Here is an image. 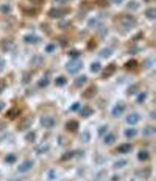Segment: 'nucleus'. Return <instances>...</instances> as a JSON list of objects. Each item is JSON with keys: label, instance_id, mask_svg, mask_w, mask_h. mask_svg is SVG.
Returning <instances> with one entry per match:
<instances>
[{"label": "nucleus", "instance_id": "1", "mask_svg": "<svg viewBox=\"0 0 156 181\" xmlns=\"http://www.w3.org/2000/svg\"><path fill=\"white\" fill-rule=\"evenodd\" d=\"M116 22L117 24H120L123 28H133V27L136 25V17H133V16H128V14H122L120 17H117L116 19Z\"/></svg>", "mask_w": 156, "mask_h": 181}, {"label": "nucleus", "instance_id": "2", "mask_svg": "<svg viewBox=\"0 0 156 181\" xmlns=\"http://www.w3.org/2000/svg\"><path fill=\"white\" fill-rule=\"evenodd\" d=\"M81 67H83V61L80 59V58L70 59L69 63H67V66H66V69H67V72H69V74H77V72H78Z\"/></svg>", "mask_w": 156, "mask_h": 181}, {"label": "nucleus", "instance_id": "3", "mask_svg": "<svg viewBox=\"0 0 156 181\" xmlns=\"http://www.w3.org/2000/svg\"><path fill=\"white\" fill-rule=\"evenodd\" d=\"M33 125V117H22L17 124V130L19 131H27L28 128H31Z\"/></svg>", "mask_w": 156, "mask_h": 181}, {"label": "nucleus", "instance_id": "4", "mask_svg": "<svg viewBox=\"0 0 156 181\" xmlns=\"http://www.w3.org/2000/svg\"><path fill=\"white\" fill-rule=\"evenodd\" d=\"M41 125L47 130H52V128H55V125H56V119L53 117V115H44V117L41 119Z\"/></svg>", "mask_w": 156, "mask_h": 181}, {"label": "nucleus", "instance_id": "5", "mask_svg": "<svg viewBox=\"0 0 156 181\" xmlns=\"http://www.w3.org/2000/svg\"><path fill=\"white\" fill-rule=\"evenodd\" d=\"M69 13V10L67 8H53L48 11V17L52 19H61L63 16H66V14Z\"/></svg>", "mask_w": 156, "mask_h": 181}, {"label": "nucleus", "instance_id": "6", "mask_svg": "<svg viewBox=\"0 0 156 181\" xmlns=\"http://www.w3.org/2000/svg\"><path fill=\"white\" fill-rule=\"evenodd\" d=\"M33 165H35V163H33L31 159H25L22 164L17 165V172L19 173H27V172H30L33 169Z\"/></svg>", "mask_w": 156, "mask_h": 181}, {"label": "nucleus", "instance_id": "7", "mask_svg": "<svg viewBox=\"0 0 156 181\" xmlns=\"http://www.w3.org/2000/svg\"><path fill=\"white\" fill-rule=\"evenodd\" d=\"M125 109H127V106H125V103L123 102H119L116 106L112 108V111H111V114H112V117H119V115H122L125 113Z\"/></svg>", "mask_w": 156, "mask_h": 181}, {"label": "nucleus", "instance_id": "8", "mask_svg": "<svg viewBox=\"0 0 156 181\" xmlns=\"http://www.w3.org/2000/svg\"><path fill=\"white\" fill-rule=\"evenodd\" d=\"M116 70H117V66H116V64H109V66H106V69L103 70L102 76H103V78H109V76H112L114 74H116Z\"/></svg>", "mask_w": 156, "mask_h": 181}, {"label": "nucleus", "instance_id": "9", "mask_svg": "<svg viewBox=\"0 0 156 181\" xmlns=\"http://www.w3.org/2000/svg\"><path fill=\"white\" fill-rule=\"evenodd\" d=\"M140 120V115L138 113H131L130 115H127V124L128 125H136Z\"/></svg>", "mask_w": 156, "mask_h": 181}, {"label": "nucleus", "instance_id": "10", "mask_svg": "<svg viewBox=\"0 0 156 181\" xmlns=\"http://www.w3.org/2000/svg\"><path fill=\"white\" fill-rule=\"evenodd\" d=\"M24 41H25V44H37L41 41V38L36 36V34H25Z\"/></svg>", "mask_w": 156, "mask_h": 181}, {"label": "nucleus", "instance_id": "11", "mask_svg": "<svg viewBox=\"0 0 156 181\" xmlns=\"http://www.w3.org/2000/svg\"><path fill=\"white\" fill-rule=\"evenodd\" d=\"M95 94H97V87L95 86H89L81 95H83V98H92Z\"/></svg>", "mask_w": 156, "mask_h": 181}, {"label": "nucleus", "instance_id": "12", "mask_svg": "<svg viewBox=\"0 0 156 181\" xmlns=\"http://www.w3.org/2000/svg\"><path fill=\"white\" fill-rule=\"evenodd\" d=\"M94 114V109L91 106H81L80 108V115H81V117H91V115Z\"/></svg>", "mask_w": 156, "mask_h": 181}, {"label": "nucleus", "instance_id": "13", "mask_svg": "<svg viewBox=\"0 0 156 181\" xmlns=\"http://www.w3.org/2000/svg\"><path fill=\"white\" fill-rule=\"evenodd\" d=\"M133 145L131 144H122L117 147V153H122V155H127V153H131Z\"/></svg>", "mask_w": 156, "mask_h": 181}, {"label": "nucleus", "instance_id": "14", "mask_svg": "<svg viewBox=\"0 0 156 181\" xmlns=\"http://www.w3.org/2000/svg\"><path fill=\"white\" fill-rule=\"evenodd\" d=\"M86 81H87V76H84V75L77 76V78H75V81H74V86H75V87H81V86H84V84H86Z\"/></svg>", "mask_w": 156, "mask_h": 181}, {"label": "nucleus", "instance_id": "15", "mask_svg": "<svg viewBox=\"0 0 156 181\" xmlns=\"http://www.w3.org/2000/svg\"><path fill=\"white\" fill-rule=\"evenodd\" d=\"M66 130H67V131H77V130H78V122L77 120H67Z\"/></svg>", "mask_w": 156, "mask_h": 181}, {"label": "nucleus", "instance_id": "16", "mask_svg": "<svg viewBox=\"0 0 156 181\" xmlns=\"http://www.w3.org/2000/svg\"><path fill=\"white\" fill-rule=\"evenodd\" d=\"M156 133V128L155 126H151V125H148V126H145V128L142 130V134L145 137H150V136H153V134Z\"/></svg>", "mask_w": 156, "mask_h": 181}, {"label": "nucleus", "instance_id": "17", "mask_svg": "<svg viewBox=\"0 0 156 181\" xmlns=\"http://www.w3.org/2000/svg\"><path fill=\"white\" fill-rule=\"evenodd\" d=\"M114 141H116V134H114V133H108V134H105L103 142H105L106 145H111V144H114Z\"/></svg>", "mask_w": 156, "mask_h": 181}, {"label": "nucleus", "instance_id": "18", "mask_svg": "<svg viewBox=\"0 0 156 181\" xmlns=\"http://www.w3.org/2000/svg\"><path fill=\"white\" fill-rule=\"evenodd\" d=\"M48 148H50V145H48V144H42V145H39V147L36 148V153H37V155H44V153L48 152Z\"/></svg>", "mask_w": 156, "mask_h": 181}, {"label": "nucleus", "instance_id": "19", "mask_svg": "<svg viewBox=\"0 0 156 181\" xmlns=\"http://www.w3.org/2000/svg\"><path fill=\"white\" fill-rule=\"evenodd\" d=\"M139 161H148V158H150V153H148V150H140L139 152Z\"/></svg>", "mask_w": 156, "mask_h": 181}, {"label": "nucleus", "instance_id": "20", "mask_svg": "<svg viewBox=\"0 0 156 181\" xmlns=\"http://www.w3.org/2000/svg\"><path fill=\"white\" fill-rule=\"evenodd\" d=\"M19 114H20V111H19L17 108H13V109H10L8 113H6V117H8V119H14V117H17Z\"/></svg>", "mask_w": 156, "mask_h": 181}, {"label": "nucleus", "instance_id": "21", "mask_svg": "<svg viewBox=\"0 0 156 181\" xmlns=\"http://www.w3.org/2000/svg\"><path fill=\"white\" fill-rule=\"evenodd\" d=\"M100 70H102V64L100 63H97V61H95V63L91 64V72H92V74H98Z\"/></svg>", "mask_w": 156, "mask_h": 181}, {"label": "nucleus", "instance_id": "22", "mask_svg": "<svg viewBox=\"0 0 156 181\" xmlns=\"http://www.w3.org/2000/svg\"><path fill=\"white\" fill-rule=\"evenodd\" d=\"M136 134H138V130L136 128H128L127 131H125V137L127 139H131V137H134Z\"/></svg>", "mask_w": 156, "mask_h": 181}, {"label": "nucleus", "instance_id": "23", "mask_svg": "<svg viewBox=\"0 0 156 181\" xmlns=\"http://www.w3.org/2000/svg\"><path fill=\"white\" fill-rule=\"evenodd\" d=\"M66 83H67V78H66V76H63V75L58 76V78L55 80V84H56V86H64Z\"/></svg>", "mask_w": 156, "mask_h": 181}, {"label": "nucleus", "instance_id": "24", "mask_svg": "<svg viewBox=\"0 0 156 181\" xmlns=\"http://www.w3.org/2000/svg\"><path fill=\"white\" fill-rule=\"evenodd\" d=\"M125 67H127V69H136V67H138V61H136V59L127 61V63H125Z\"/></svg>", "mask_w": 156, "mask_h": 181}, {"label": "nucleus", "instance_id": "25", "mask_svg": "<svg viewBox=\"0 0 156 181\" xmlns=\"http://www.w3.org/2000/svg\"><path fill=\"white\" fill-rule=\"evenodd\" d=\"M145 16H147L148 19H155V17H156V10H155V8H148V10L145 11Z\"/></svg>", "mask_w": 156, "mask_h": 181}, {"label": "nucleus", "instance_id": "26", "mask_svg": "<svg viewBox=\"0 0 156 181\" xmlns=\"http://www.w3.org/2000/svg\"><path fill=\"white\" fill-rule=\"evenodd\" d=\"M127 164H128L127 159H120V161H116V163H114V167H116V169H122V167H125Z\"/></svg>", "mask_w": 156, "mask_h": 181}, {"label": "nucleus", "instance_id": "27", "mask_svg": "<svg viewBox=\"0 0 156 181\" xmlns=\"http://www.w3.org/2000/svg\"><path fill=\"white\" fill-rule=\"evenodd\" d=\"M48 83H50V80H48L47 76H44V78H41V80H39L37 86H39V87H45V86H48Z\"/></svg>", "mask_w": 156, "mask_h": 181}, {"label": "nucleus", "instance_id": "28", "mask_svg": "<svg viewBox=\"0 0 156 181\" xmlns=\"http://www.w3.org/2000/svg\"><path fill=\"white\" fill-rule=\"evenodd\" d=\"M145 100H147V92H140L138 98H136V103H144Z\"/></svg>", "mask_w": 156, "mask_h": 181}, {"label": "nucleus", "instance_id": "29", "mask_svg": "<svg viewBox=\"0 0 156 181\" xmlns=\"http://www.w3.org/2000/svg\"><path fill=\"white\" fill-rule=\"evenodd\" d=\"M16 159H17L16 155H6L5 163H6V164H14V163H16Z\"/></svg>", "mask_w": 156, "mask_h": 181}, {"label": "nucleus", "instance_id": "30", "mask_svg": "<svg viewBox=\"0 0 156 181\" xmlns=\"http://www.w3.org/2000/svg\"><path fill=\"white\" fill-rule=\"evenodd\" d=\"M35 139H36V133H35V131L28 133V134L25 136V141H27V142H35Z\"/></svg>", "mask_w": 156, "mask_h": 181}, {"label": "nucleus", "instance_id": "31", "mask_svg": "<svg viewBox=\"0 0 156 181\" xmlns=\"http://www.w3.org/2000/svg\"><path fill=\"white\" fill-rule=\"evenodd\" d=\"M100 56L102 58H109V56H111V48H103L100 52Z\"/></svg>", "mask_w": 156, "mask_h": 181}, {"label": "nucleus", "instance_id": "32", "mask_svg": "<svg viewBox=\"0 0 156 181\" xmlns=\"http://www.w3.org/2000/svg\"><path fill=\"white\" fill-rule=\"evenodd\" d=\"M75 153H77V152H67V153H66V155H63V158H61V159H63V161H67V159H72V158H74V156H75Z\"/></svg>", "mask_w": 156, "mask_h": 181}, {"label": "nucleus", "instance_id": "33", "mask_svg": "<svg viewBox=\"0 0 156 181\" xmlns=\"http://www.w3.org/2000/svg\"><path fill=\"white\" fill-rule=\"evenodd\" d=\"M81 141H83V142H89V141H91V133H89V131H84V133H83V134H81Z\"/></svg>", "mask_w": 156, "mask_h": 181}, {"label": "nucleus", "instance_id": "34", "mask_svg": "<svg viewBox=\"0 0 156 181\" xmlns=\"http://www.w3.org/2000/svg\"><path fill=\"white\" fill-rule=\"evenodd\" d=\"M24 13L30 14V16H35V14L37 13V10H35V8H24Z\"/></svg>", "mask_w": 156, "mask_h": 181}, {"label": "nucleus", "instance_id": "35", "mask_svg": "<svg viewBox=\"0 0 156 181\" xmlns=\"http://www.w3.org/2000/svg\"><path fill=\"white\" fill-rule=\"evenodd\" d=\"M47 178L50 180V181L56 180V172H55V170H48V172H47Z\"/></svg>", "mask_w": 156, "mask_h": 181}, {"label": "nucleus", "instance_id": "36", "mask_svg": "<svg viewBox=\"0 0 156 181\" xmlns=\"http://www.w3.org/2000/svg\"><path fill=\"white\" fill-rule=\"evenodd\" d=\"M55 48H56V45H55V44H48L47 47H45V52H47V53H52Z\"/></svg>", "mask_w": 156, "mask_h": 181}, {"label": "nucleus", "instance_id": "37", "mask_svg": "<svg viewBox=\"0 0 156 181\" xmlns=\"http://www.w3.org/2000/svg\"><path fill=\"white\" fill-rule=\"evenodd\" d=\"M69 55L75 59V58H78V56H80V52H78V50H72V52H69Z\"/></svg>", "mask_w": 156, "mask_h": 181}, {"label": "nucleus", "instance_id": "38", "mask_svg": "<svg viewBox=\"0 0 156 181\" xmlns=\"http://www.w3.org/2000/svg\"><path fill=\"white\" fill-rule=\"evenodd\" d=\"M6 89V81L5 80H0V92H3Z\"/></svg>", "mask_w": 156, "mask_h": 181}, {"label": "nucleus", "instance_id": "39", "mask_svg": "<svg viewBox=\"0 0 156 181\" xmlns=\"http://www.w3.org/2000/svg\"><path fill=\"white\" fill-rule=\"evenodd\" d=\"M138 8H139V5L136 2H131L130 5H128V10H138Z\"/></svg>", "mask_w": 156, "mask_h": 181}, {"label": "nucleus", "instance_id": "40", "mask_svg": "<svg viewBox=\"0 0 156 181\" xmlns=\"http://www.w3.org/2000/svg\"><path fill=\"white\" fill-rule=\"evenodd\" d=\"M136 89H138V86H131V87H128V95H131V94H136V92H138Z\"/></svg>", "mask_w": 156, "mask_h": 181}, {"label": "nucleus", "instance_id": "41", "mask_svg": "<svg viewBox=\"0 0 156 181\" xmlns=\"http://www.w3.org/2000/svg\"><path fill=\"white\" fill-rule=\"evenodd\" d=\"M3 70H5V59H3V58H0V74H2Z\"/></svg>", "mask_w": 156, "mask_h": 181}, {"label": "nucleus", "instance_id": "42", "mask_svg": "<svg viewBox=\"0 0 156 181\" xmlns=\"http://www.w3.org/2000/svg\"><path fill=\"white\" fill-rule=\"evenodd\" d=\"M11 11V6L10 5H3L2 6V13H10Z\"/></svg>", "mask_w": 156, "mask_h": 181}, {"label": "nucleus", "instance_id": "43", "mask_svg": "<svg viewBox=\"0 0 156 181\" xmlns=\"http://www.w3.org/2000/svg\"><path fill=\"white\" fill-rule=\"evenodd\" d=\"M56 5H66V3H69V0H55Z\"/></svg>", "mask_w": 156, "mask_h": 181}, {"label": "nucleus", "instance_id": "44", "mask_svg": "<svg viewBox=\"0 0 156 181\" xmlns=\"http://www.w3.org/2000/svg\"><path fill=\"white\" fill-rule=\"evenodd\" d=\"M97 24H98L97 19H91V20H89V27H95Z\"/></svg>", "mask_w": 156, "mask_h": 181}, {"label": "nucleus", "instance_id": "45", "mask_svg": "<svg viewBox=\"0 0 156 181\" xmlns=\"http://www.w3.org/2000/svg\"><path fill=\"white\" fill-rule=\"evenodd\" d=\"M77 109H80V103H74L70 106V111H77Z\"/></svg>", "mask_w": 156, "mask_h": 181}, {"label": "nucleus", "instance_id": "46", "mask_svg": "<svg viewBox=\"0 0 156 181\" xmlns=\"http://www.w3.org/2000/svg\"><path fill=\"white\" fill-rule=\"evenodd\" d=\"M106 130H108V126H100V130H98V134H100V136H102V134H105Z\"/></svg>", "mask_w": 156, "mask_h": 181}, {"label": "nucleus", "instance_id": "47", "mask_svg": "<svg viewBox=\"0 0 156 181\" xmlns=\"http://www.w3.org/2000/svg\"><path fill=\"white\" fill-rule=\"evenodd\" d=\"M3 109H5V103H3L2 100H0V113H2Z\"/></svg>", "mask_w": 156, "mask_h": 181}, {"label": "nucleus", "instance_id": "48", "mask_svg": "<svg viewBox=\"0 0 156 181\" xmlns=\"http://www.w3.org/2000/svg\"><path fill=\"white\" fill-rule=\"evenodd\" d=\"M111 181H120V176H117V175H114L112 176V180Z\"/></svg>", "mask_w": 156, "mask_h": 181}, {"label": "nucleus", "instance_id": "49", "mask_svg": "<svg viewBox=\"0 0 156 181\" xmlns=\"http://www.w3.org/2000/svg\"><path fill=\"white\" fill-rule=\"evenodd\" d=\"M111 2H112V3H116V5H119V3H122L123 0H111Z\"/></svg>", "mask_w": 156, "mask_h": 181}, {"label": "nucleus", "instance_id": "50", "mask_svg": "<svg viewBox=\"0 0 156 181\" xmlns=\"http://www.w3.org/2000/svg\"><path fill=\"white\" fill-rule=\"evenodd\" d=\"M30 2H31V3H41L42 0H30Z\"/></svg>", "mask_w": 156, "mask_h": 181}, {"label": "nucleus", "instance_id": "51", "mask_svg": "<svg viewBox=\"0 0 156 181\" xmlns=\"http://www.w3.org/2000/svg\"><path fill=\"white\" fill-rule=\"evenodd\" d=\"M8 181H22L20 178H11V180H8Z\"/></svg>", "mask_w": 156, "mask_h": 181}]
</instances>
